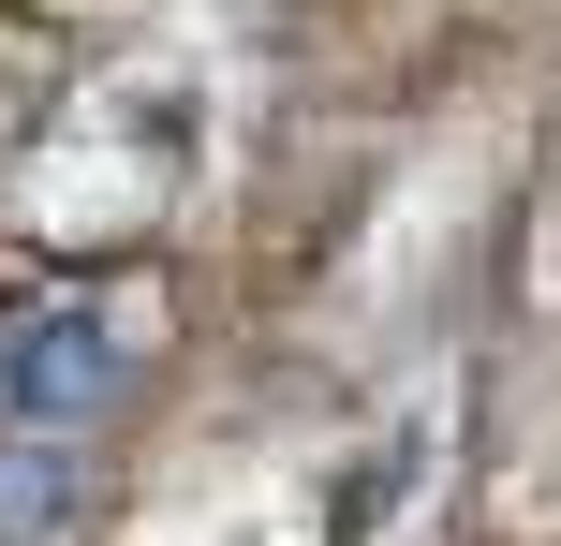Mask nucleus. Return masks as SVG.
Masks as SVG:
<instances>
[{
    "label": "nucleus",
    "instance_id": "f257e3e1",
    "mask_svg": "<svg viewBox=\"0 0 561 546\" xmlns=\"http://www.w3.org/2000/svg\"><path fill=\"white\" fill-rule=\"evenodd\" d=\"M104 399H118V340L89 311H45L15 340V414H30V429H89Z\"/></svg>",
    "mask_w": 561,
    "mask_h": 546
}]
</instances>
